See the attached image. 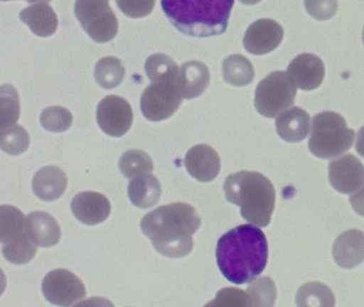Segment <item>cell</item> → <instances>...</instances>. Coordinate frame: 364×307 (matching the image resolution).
Returning a JSON list of instances; mask_svg holds the SVG:
<instances>
[{
	"label": "cell",
	"mask_w": 364,
	"mask_h": 307,
	"mask_svg": "<svg viewBox=\"0 0 364 307\" xmlns=\"http://www.w3.org/2000/svg\"><path fill=\"white\" fill-rule=\"evenodd\" d=\"M216 259L219 270L228 281L236 285L250 283L267 264L265 234L250 224L236 226L219 239Z\"/></svg>",
	"instance_id": "6da1fadb"
},
{
	"label": "cell",
	"mask_w": 364,
	"mask_h": 307,
	"mask_svg": "<svg viewBox=\"0 0 364 307\" xmlns=\"http://www.w3.org/2000/svg\"><path fill=\"white\" fill-rule=\"evenodd\" d=\"M201 225V217L186 203L159 207L142 217L140 227L161 255L185 257L193 247V235Z\"/></svg>",
	"instance_id": "7a4b0ae2"
},
{
	"label": "cell",
	"mask_w": 364,
	"mask_h": 307,
	"mask_svg": "<svg viewBox=\"0 0 364 307\" xmlns=\"http://www.w3.org/2000/svg\"><path fill=\"white\" fill-rule=\"evenodd\" d=\"M234 0H161V8L172 25L195 38L225 33Z\"/></svg>",
	"instance_id": "3957f363"
},
{
	"label": "cell",
	"mask_w": 364,
	"mask_h": 307,
	"mask_svg": "<svg viewBox=\"0 0 364 307\" xmlns=\"http://www.w3.org/2000/svg\"><path fill=\"white\" fill-rule=\"evenodd\" d=\"M223 189L227 200L240 207L245 220L259 227L270 223L276 190L267 177L261 173L240 171L228 176Z\"/></svg>",
	"instance_id": "277c9868"
},
{
	"label": "cell",
	"mask_w": 364,
	"mask_h": 307,
	"mask_svg": "<svg viewBox=\"0 0 364 307\" xmlns=\"http://www.w3.org/2000/svg\"><path fill=\"white\" fill-rule=\"evenodd\" d=\"M355 131L347 126L342 115L323 111L313 117L309 149L321 159L338 157L353 146Z\"/></svg>",
	"instance_id": "5b68a950"
},
{
	"label": "cell",
	"mask_w": 364,
	"mask_h": 307,
	"mask_svg": "<svg viewBox=\"0 0 364 307\" xmlns=\"http://www.w3.org/2000/svg\"><path fill=\"white\" fill-rule=\"evenodd\" d=\"M0 240L4 256L12 264H26L37 253V244L27 230L26 217L20 209L9 205L0 208Z\"/></svg>",
	"instance_id": "8992f818"
},
{
	"label": "cell",
	"mask_w": 364,
	"mask_h": 307,
	"mask_svg": "<svg viewBox=\"0 0 364 307\" xmlns=\"http://www.w3.org/2000/svg\"><path fill=\"white\" fill-rule=\"evenodd\" d=\"M296 85L289 72L277 70L270 72L255 90V106L265 117H276L295 102Z\"/></svg>",
	"instance_id": "52a82bcc"
},
{
	"label": "cell",
	"mask_w": 364,
	"mask_h": 307,
	"mask_svg": "<svg viewBox=\"0 0 364 307\" xmlns=\"http://www.w3.org/2000/svg\"><path fill=\"white\" fill-rule=\"evenodd\" d=\"M75 15L95 42H109L118 33V19L108 0H76Z\"/></svg>",
	"instance_id": "ba28073f"
},
{
	"label": "cell",
	"mask_w": 364,
	"mask_h": 307,
	"mask_svg": "<svg viewBox=\"0 0 364 307\" xmlns=\"http://www.w3.org/2000/svg\"><path fill=\"white\" fill-rule=\"evenodd\" d=\"M182 98L178 80L152 82L142 93L140 108L149 121L161 122L176 112Z\"/></svg>",
	"instance_id": "9c48e42d"
},
{
	"label": "cell",
	"mask_w": 364,
	"mask_h": 307,
	"mask_svg": "<svg viewBox=\"0 0 364 307\" xmlns=\"http://www.w3.org/2000/svg\"><path fill=\"white\" fill-rule=\"evenodd\" d=\"M42 291L48 302L58 306H71L86 296V288L80 279L65 269L48 273L42 283Z\"/></svg>",
	"instance_id": "30bf717a"
},
{
	"label": "cell",
	"mask_w": 364,
	"mask_h": 307,
	"mask_svg": "<svg viewBox=\"0 0 364 307\" xmlns=\"http://www.w3.org/2000/svg\"><path fill=\"white\" fill-rule=\"evenodd\" d=\"M97 119L105 134L120 138L129 131L133 124V110L124 98L106 96L97 106Z\"/></svg>",
	"instance_id": "8fae6325"
},
{
	"label": "cell",
	"mask_w": 364,
	"mask_h": 307,
	"mask_svg": "<svg viewBox=\"0 0 364 307\" xmlns=\"http://www.w3.org/2000/svg\"><path fill=\"white\" fill-rule=\"evenodd\" d=\"M284 36V30L274 19L262 18L249 26L242 44L252 55H262L278 48Z\"/></svg>",
	"instance_id": "7c38bea8"
},
{
	"label": "cell",
	"mask_w": 364,
	"mask_h": 307,
	"mask_svg": "<svg viewBox=\"0 0 364 307\" xmlns=\"http://www.w3.org/2000/svg\"><path fill=\"white\" fill-rule=\"evenodd\" d=\"M329 181L343 194L353 193L363 185L364 166L353 155H345L329 163Z\"/></svg>",
	"instance_id": "4fadbf2b"
},
{
	"label": "cell",
	"mask_w": 364,
	"mask_h": 307,
	"mask_svg": "<svg viewBox=\"0 0 364 307\" xmlns=\"http://www.w3.org/2000/svg\"><path fill=\"white\" fill-rule=\"evenodd\" d=\"M325 72L323 62L313 53L297 55L287 68V72L296 87L304 91L317 89L323 83Z\"/></svg>",
	"instance_id": "5bb4252c"
},
{
	"label": "cell",
	"mask_w": 364,
	"mask_h": 307,
	"mask_svg": "<svg viewBox=\"0 0 364 307\" xmlns=\"http://www.w3.org/2000/svg\"><path fill=\"white\" fill-rule=\"evenodd\" d=\"M185 166L193 178L208 183L214 181L220 172V157L210 145L198 144L187 151Z\"/></svg>",
	"instance_id": "9a60e30c"
},
{
	"label": "cell",
	"mask_w": 364,
	"mask_h": 307,
	"mask_svg": "<svg viewBox=\"0 0 364 307\" xmlns=\"http://www.w3.org/2000/svg\"><path fill=\"white\" fill-rule=\"evenodd\" d=\"M71 208L76 219L87 225L102 223L109 217L112 210L108 198L93 191L80 192L74 196Z\"/></svg>",
	"instance_id": "2e32d148"
},
{
	"label": "cell",
	"mask_w": 364,
	"mask_h": 307,
	"mask_svg": "<svg viewBox=\"0 0 364 307\" xmlns=\"http://www.w3.org/2000/svg\"><path fill=\"white\" fill-rule=\"evenodd\" d=\"M332 255L336 264L344 269H353L364 260V232L349 230L334 241Z\"/></svg>",
	"instance_id": "e0dca14e"
},
{
	"label": "cell",
	"mask_w": 364,
	"mask_h": 307,
	"mask_svg": "<svg viewBox=\"0 0 364 307\" xmlns=\"http://www.w3.org/2000/svg\"><path fill=\"white\" fill-rule=\"evenodd\" d=\"M210 80V70L202 62L189 61L181 66L178 87L183 98L193 99L199 97L208 89Z\"/></svg>",
	"instance_id": "ac0fdd59"
},
{
	"label": "cell",
	"mask_w": 364,
	"mask_h": 307,
	"mask_svg": "<svg viewBox=\"0 0 364 307\" xmlns=\"http://www.w3.org/2000/svg\"><path fill=\"white\" fill-rule=\"evenodd\" d=\"M310 126V115L299 107L284 111L276 119L277 132L287 142H301L308 136Z\"/></svg>",
	"instance_id": "d6986e66"
},
{
	"label": "cell",
	"mask_w": 364,
	"mask_h": 307,
	"mask_svg": "<svg viewBox=\"0 0 364 307\" xmlns=\"http://www.w3.org/2000/svg\"><path fill=\"white\" fill-rule=\"evenodd\" d=\"M65 173L57 166H46L36 173L33 179V189L40 200L52 202L58 200L67 189Z\"/></svg>",
	"instance_id": "ffe728a7"
},
{
	"label": "cell",
	"mask_w": 364,
	"mask_h": 307,
	"mask_svg": "<svg viewBox=\"0 0 364 307\" xmlns=\"http://www.w3.org/2000/svg\"><path fill=\"white\" fill-rule=\"evenodd\" d=\"M27 230L35 244L50 247L56 245L61 237L60 226L56 220L43 211L29 213L26 217Z\"/></svg>",
	"instance_id": "44dd1931"
},
{
	"label": "cell",
	"mask_w": 364,
	"mask_h": 307,
	"mask_svg": "<svg viewBox=\"0 0 364 307\" xmlns=\"http://www.w3.org/2000/svg\"><path fill=\"white\" fill-rule=\"evenodd\" d=\"M21 21H24L33 33L42 38L53 36L58 28V17L52 6L46 2L35 4L20 13Z\"/></svg>",
	"instance_id": "7402d4cb"
},
{
	"label": "cell",
	"mask_w": 364,
	"mask_h": 307,
	"mask_svg": "<svg viewBox=\"0 0 364 307\" xmlns=\"http://www.w3.org/2000/svg\"><path fill=\"white\" fill-rule=\"evenodd\" d=\"M129 198L139 208H150L159 200L161 194V183L151 174L135 177L129 185Z\"/></svg>",
	"instance_id": "603a6c76"
},
{
	"label": "cell",
	"mask_w": 364,
	"mask_h": 307,
	"mask_svg": "<svg viewBox=\"0 0 364 307\" xmlns=\"http://www.w3.org/2000/svg\"><path fill=\"white\" fill-rule=\"evenodd\" d=\"M225 80L234 87H245L252 82L255 68L252 63L242 55H231L223 63Z\"/></svg>",
	"instance_id": "cb8c5ba5"
},
{
	"label": "cell",
	"mask_w": 364,
	"mask_h": 307,
	"mask_svg": "<svg viewBox=\"0 0 364 307\" xmlns=\"http://www.w3.org/2000/svg\"><path fill=\"white\" fill-rule=\"evenodd\" d=\"M144 68L149 79L152 82L178 80L180 68L167 55L156 53V55H150L146 61Z\"/></svg>",
	"instance_id": "d4e9b609"
},
{
	"label": "cell",
	"mask_w": 364,
	"mask_h": 307,
	"mask_svg": "<svg viewBox=\"0 0 364 307\" xmlns=\"http://www.w3.org/2000/svg\"><path fill=\"white\" fill-rule=\"evenodd\" d=\"M95 76L100 87L114 89L124 79L125 68L118 58L105 57L95 65Z\"/></svg>",
	"instance_id": "484cf974"
},
{
	"label": "cell",
	"mask_w": 364,
	"mask_h": 307,
	"mask_svg": "<svg viewBox=\"0 0 364 307\" xmlns=\"http://www.w3.org/2000/svg\"><path fill=\"white\" fill-rule=\"evenodd\" d=\"M333 293L327 286L321 283H309L297 292L296 304L298 306H334Z\"/></svg>",
	"instance_id": "4316f807"
},
{
	"label": "cell",
	"mask_w": 364,
	"mask_h": 307,
	"mask_svg": "<svg viewBox=\"0 0 364 307\" xmlns=\"http://www.w3.org/2000/svg\"><path fill=\"white\" fill-rule=\"evenodd\" d=\"M119 168L125 177L135 178L141 175L151 174L154 166L148 154L139 149H131L125 151L120 158Z\"/></svg>",
	"instance_id": "83f0119b"
},
{
	"label": "cell",
	"mask_w": 364,
	"mask_h": 307,
	"mask_svg": "<svg viewBox=\"0 0 364 307\" xmlns=\"http://www.w3.org/2000/svg\"><path fill=\"white\" fill-rule=\"evenodd\" d=\"M250 306H274L276 302V285L270 277L263 276L257 279L248 287Z\"/></svg>",
	"instance_id": "f1b7e54d"
},
{
	"label": "cell",
	"mask_w": 364,
	"mask_h": 307,
	"mask_svg": "<svg viewBox=\"0 0 364 307\" xmlns=\"http://www.w3.org/2000/svg\"><path fill=\"white\" fill-rule=\"evenodd\" d=\"M1 130L12 127L20 117V98L11 85L1 87Z\"/></svg>",
	"instance_id": "f546056e"
},
{
	"label": "cell",
	"mask_w": 364,
	"mask_h": 307,
	"mask_svg": "<svg viewBox=\"0 0 364 307\" xmlns=\"http://www.w3.org/2000/svg\"><path fill=\"white\" fill-rule=\"evenodd\" d=\"M29 134L22 126L14 125L7 129L1 130L0 146L9 155H21L27 151L29 146Z\"/></svg>",
	"instance_id": "4dcf8cb0"
},
{
	"label": "cell",
	"mask_w": 364,
	"mask_h": 307,
	"mask_svg": "<svg viewBox=\"0 0 364 307\" xmlns=\"http://www.w3.org/2000/svg\"><path fill=\"white\" fill-rule=\"evenodd\" d=\"M43 128L48 131H67L73 123V115L65 107L53 106L46 108L40 117Z\"/></svg>",
	"instance_id": "1f68e13d"
},
{
	"label": "cell",
	"mask_w": 364,
	"mask_h": 307,
	"mask_svg": "<svg viewBox=\"0 0 364 307\" xmlns=\"http://www.w3.org/2000/svg\"><path fill=\"white\" fill-rule=\"evenodd\" d=\"M306 12L317 21H328L338 11V0H304Z\"/></svg>",
	"instance_id": "d6a6232c"
},
{
	"label": "cell",
	"mask_w": 364,
	"mask_h": 307,
	"mask_svg": "<svg viewBox=\"0 0 364 307\" xmlns=\"http://www.w3.org/2000/svg\"><path fill=\"white\" fill-rule=\"evenodd\" d=\"M120 10L132 18H141L152 12L155 0H117Z\"/></svg>",
	"instance_id": "836d02e7"
},
{
	"label": "cell",
	"mask_w": 364,
	"mask_h": 307,
	"mask_svg": "<svg viewBox=\"0 0 364 307\" xmlns=\"http://www.w3.org/2000/svg\"><path fill=\"white\" fill-rule=\"evenodd\" d=\"M208 305H240V306H250L248 293H245L236 288H225L217 294L216 301Z\"/></svg>",
	"instance_id": "e575fe53"
},
{
	"label": "cell",
	"mask_w": 364,
	"mask_h": 307,
	"mask_svg": "<svg viewBox=\"0 0 364 307\" xmlns=\"http://www.w3.org/2000/svg\"><path fill=\"white\" fill-rule=\"evenodd\" d=\"M351 207L358 215H363L364 217V183L360 189L353 192L349 198Z\"/></svg>",
	"instance_id": "d590c367"
},
{
	"label": "cell",
	"mask_w": 364,
	"mask_h": 307,
	"mask_svg": "<svg viewBox=\"0 0 364 307\" xmlns=\"http://www.w3.org/2000/svg\"><path fill=\"white\" fill-rule=\"evenodd\" d=\"M355 149L358 154L364 157V126L358 132L357 143H355Z\"/></svg>",
	"instance_id": "8d00e7d4"
},
{
	"label": "cell",
	"mask_w": 364,
	"mask_h": 307,
	"mask_svg": "<svg viewBox=\"0 0 364 307\" xmlns=\"http://www.w3.org/2000/svg\"><path fill=\"white\" fill-rule=\"evenodd\" d=\"M242 4H248V6H251V4H259L262 0H240Z\"/></svg>",
	"instance_id": "74e56055"
},
{
	"label": "cell",
	"mask_w": 364,
	"mask_h": 307,
	"mask_svg": "<svg viewBox=\"0 0 364 307\" xmlns=\"http://www.w3.org/2000/svg\"><path fill=\"white\" fill-rule=\"evenodd\" d=\"M3 1H10V0H3ZM26 1L31 2V4H36V2H50V0H26Z\"/></svg>",
	"instance_id": "f35d334b"
},
{
	"label": "cell",
	"mask_w": 364,
	"mask_h": 307,
	"mask_svg": "<svg viewBox=\"0 0 364 307\" xmlns=\"http://www.w3.org/2000/svg\"><path fill=\"white\" fill-rule=\"evenodd\" d=\"M362 41H363V44H364V28H363V33H362Z\"/></svg>",
	"instance_id": "ab89813d"
}]
</instances>
